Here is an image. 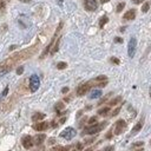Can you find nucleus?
Segmentation results:
<instances>
[{
    "label": "nucleus",
    "mask_w": 151,
    "mask_h": 151,
    "mask_svg": "<svg viewBox=\"0 0 151 151\" xmlns=\"http://www.w3.org/2000/svg\"><path fill=\"white\" fill-rule=\"evenodd\" d=\"M107 125V122H101V123H96V124H92L90 126H87L85 130H84V134H96L98 132H100L105 126Z\"/></svg>",
    "instance_id": "f257e3e1"
},
{
    "label": "nucleus",
    "mask_w": 151,
    "mask_h": 151,
    "mask_svg": "<svg viewBox=\"0 0 151 151\" xmlns=\"http://www.w3.org/2000/svg\"><path fill=\"white\" fill-rule=\"evenodd\" d=\"M39 86H40L39 77L37 74L31 76V78H29V90H31V92H35L39 88Z\"/></svg>",
    "instance_id": "f03ea898"
},
{
    "label": "nucleus",
    "mask_w": 151,
    "mask_h": 151,
    "mask_svg": "<svg viewBox=\"0 0 151 151\" xmlns=\"http://www.w3.org/2000/svg\"><path fill=\"white\" fill-rule=\"evenodd\" d=\"M76 134H77V132H76V130L73 127H66V129H64L61 131L60 137L65 138L66 140H71L73 137H76Z\"/></svg>",
    "instance_id": "7ed1b4c3"
},
{
    "label": "nucleus",
    "mask_w": 151,
    "mask_h": 151,
    "mask_svg": "<svg viewBox=\"0 0 151 151\" xmlns=\"http://www.w3.org/2000/svg\"><path fill=\"white\" fill-rule=\"evenodd\" d=\"M136 46H137V40H136V38L132 37L129 41V45H127V54L130 58H133L134 52H136Z\"/></svg>",
    "instance_id": "20e7f679"
},
{
    "label": "nucleus",
    "mask_w": 151,
    "mask_h": 151,
    "mask_svg": "<svg viewBox=\"0 0 151 151\" xmlns=\"http://www.w3.org/2000/svg\"><path fill=\"white\" fill-rule=\"evenodd\" d=\"M126 122L124 119H119L116 122V125H114V134H120L125 129H126Z\"/></svg>",
    "instance_id": "39448f33"
},
{
    "label": "nucleus",
    "mask_w": 151,
    "mask_h": 151,
    "mask_svg": "<svg viewBox=\"0 0 151 151\" xmlns=\"http://www.w3.org/2000/svg\"><path fill=\"white\" fill-rule=\"evenodd\" d=\"M84 7L86 11L93 12L98 8V2L97 0H84Z\"/></svg>",
    "instance_id": "423d86ee"
},
{
    "label": "nucleus",
    "mask_w": 151,
    "mask_h": 151,
    "mask_svg": "<svg viewBox=\"0 0 151 151\" xmlns=\"http://www.w3.org/2000/svg\"><path fill=\"white\" fill-rule=\"evenodd\" d=\"M91 86H92V84H91V81H88V83H85V84H83V85H80L78 88H77V96H84V94H86L87 93V91L91 88Z\"/></svg>",
    "instance_id": "0eeeda50"
},
{
    "label": "nucleus",
    "mask_w": 151,
    "mask_h": 151,
    "mask_svg": "<svg viewBox=\"0 0 151 151\" xmlns=\"http://www.w3.org/2000/svg\"><path fill=\"white\" fill-rule=\"evenodd\" d=\"M21 143H22V146L25 149H31L33 146V144H34L33 138L31 136H24L22 139H21Z\"/></svg>",
    "instance_id": "6e6552de"
},
{
    "label": "nucleus",
    "mask_w": 151,
    "mask_h": 151,
    "mask_svg": "<svg viewBox=\"0 0 151 151\" xmlns=\"http://www.w3.org/2000/svg\"><path fill=\"white\" fill-rule=\"evenodd\" d=\"M48 126H50V124L47 122H39V123H35L33 125V129L35 131H44V130L48 129Z\"/></svg>",
    "instance_id": "1a4fd4ad"
},
{
    "label": "nucleus",
    "mask_w": 151,
    "mask_h": 151,
    "mask_svg": "<svg viewBox=\"0 0 151 151\" xmlns=\"http://www.w3.org/2000/svg\"><path fill=\"white\" fill-rule=\"evenodd\" d=\"M136 9H133V8H131V9H129L127 12H125V14L123 15V18L125 19V20H133L134 18H136Z\"/></svg>",
    "instance_id": "9d476101"
},
{
    "label": "nucleus",
    "mask_w": 151,
    "mask_h": 151,
    "mask_svg": "<svg viewBox=\"0 0 151 151\" xmlns=\"http://www.w3.org/2000/svg\"><path fill=\"white\" fill-rule=\"evenodd\" d=\"M143 124H144V118H142L134 126H133V129L131 130V134L133 136V134H136V133H138L140 130H142V127H143Z\"/></svg>",
    "instance_id": "9b49d317"
},
{
    "label": "nucleus",
    "mask_w": 151,
    "mask_h": 151,
    "mask_svg": "<svg viewBox=\"0 0 151 151\" xmlns=\"http://www.w3.org/2000/svg\"><path fill=\"white\" fill-rule=\"evenodd\" d=\"M45 138H46V136H45L44 133H39V134L34 136L33 142H34V144H35V145H40V144H41V143L45 140Z\"/></svg>",
    "instance_id": "f8f14e48"
},
{
    "label": "nucleus",
    "mask_w": 151,
    "mask_h": 151,
    "mask_svg": "<svg viewBox=\"0 0 151 151\" xmlns=\"http://www.w3.org/2000/svg\"><path fill=\"white\" fill-rule=\"evenodd\" d=\"M100 96H101V91L100 90H93V91H91L90 98L91 99H96V98H99Z\"/></svg>",
    "instance_id": "ddd939ff"
},
{
    "label": "nucleus",
    "mask_w": 151,
    "mask_h": 151,
    "mask_svg": "<svg viewBox=\"0 0 151 151\" xmlns=\"http://www.w3.org/2000/svg\"><path fill=\"white\" fill-rule=\"evenodd\" d=\"M44 118H45V113H40V112L34 113V114L32 116V120H33V122H38V120L44 119Z\"/></svg>",
    "instance_id": "4468645a"
},
{
    "label": "nucleus",
    "mask_w": 151,
    "mask_h": 151,
    "mask_svg": "<svg viewBox=\"0 0 151 151\" xmlns=\"http://www.w3.org/2000/svg\"><path fill=\"white\" fill-rule=\"evenodd\" d=\"M109 112H110V106H105V107L98 110V114L99 116H106Z\"/></svg>",
    "instance_id": "2eb2a0df"
},
{
    "label": "nucleus",
    "mask_w": 151,
    "mask_h": 151,
    "mask_svg": "<svg viewBox=\"0 0 151 151\" xmlns=\"http://www.w3.org/2000/svg\"><path fill=\"white\" fill-rule=\"evenodd\" d=\"M59 42H60V39L58 38L57 40H55V42H54V45H53V47L51 48V54H54L58 50H59Z\"/></svg>",
    "instance_id": "dca6fc26"
},
{
    "label": "nucleus",
    "mask_w": 151,
    "mask_h": 151,
    "mask_svg": "<svg viewBox=\"0 0 151 151\" xmlns=\"http://www.w3.org/2000/svg\"><path fill=\"white\" fill-rule=\"evenodd\" d=\"M150 6H151L150 1H145V2L142 5V12H143V13H146V12H149V9H150Z\"/></svg>",
    "instance_id": "f3484780"
},
{
    "label": "nucleus",
    "mask_w": 151,
    "mask_h": 151,
    "mask_svg": "<svg viewBox=\"0 0 151 151\" xmlns=\"http://www.w3.org/2000/svg\"><path fill=\"white\" fill-rule=\"evenodd\" d=\"M107 21H109V18H107L106 15H103V17L100 18V20H99V27H100V28H103Z\"/></svg>",
    "instance_id": "a211bd4d"
},
{
    "label": "nucleus",
    "mask_w": 151,
    "mask_h": 151,
    "mask_svg": "<svg viewBox=\"0 0 151 151\" xmlns=\"http://www.w3.org/2000/svg\"><path fill=\"white\" fill-rule=\"evenodd\" d=\"M120 100H122V97H120V96H118V97L113 98L112 100H110V103H109V106H114V105H117V104H118Z\"/></svg>",
    "instance_id": "6ab92c4d"
},
{
    "label": "nucleus",
    "mask_w": 151,
    "mask_h": 151,
    "mask_svg": "<svg viewBox=\"0 0 151 151\" xmlns=\"http://www.w3.org/2000/svg\"><path fill=\"white\" fill-rule=\"evenodd\" d=\"M124 7H125V2H119V4L117 5V7H116V11L119 13V12H122V11L124 9Z\"/></svg>",
    "instance_id": "aec40b11"
},
{
    "label": "nucleus",
    "mask_w": 151,
    "mask_h": 151,
    "mask_svg": "<svg viewBox=\"0 0 151 151\" xmlns=\"http://www.w3.org/2000/svg\"><path fill=\"white\" fill-rule=\"evenodd\" d=\"M66 67H67V64L64 63V61H60V63L57 64V68H58V70H64V68H66Z\"/></svg>",
    "instance_id": "412c9836"
},
{
    "label": "nucleus",
    "mask_w": 151,
    "mask_h": 151,
    "mask_svg": "<svg viewBox=\"0 0 151 151\" xmlns=\"http://www.w3.org/2000/svg\"><path fill=\"white\" fill-rule=\"evenodd\" d=\"M68 147H65V146H55L52 149V151H67Z\"/></svg>",
    "instance_id": "4be33fe9"
},
{
    "label": "nucleus",
    "mask_w": 151,
    "mask_h": 151,
    "mask_svg": "<svg viewBox=\"0 0 151 151\" xmlns=\"http://www.w3.org/2000/svg\"><path fill=\"white\" fill-rule=\"evenodd\" d=\"M54 109H55V111H60V110L64 109V104H63L61 101H59V103L55 104V107H54Z\"/></svg>",
    "instance_id": "5701e85b"
},
{
    "label": "nucleus",
    "mask_w": 151,
    "mask_h": 151,
    "mask_svg": "<svg viewBox=\"0 0 151 151\" xmlns=\"http://www.w3.org/2000/svg\"><path fill=\"white\" fill-rule=\"evenodd\" d=\"M96 123H97V117H96V116H93V117H91V118L88 119V124H90V125L96 124Z\"/></svg>",
    "instance_id": "b1692460"
},
{
    "label": "nucleus",
    "mask_w": 151,
    "mask_h": 151,
    "mask_svg": "<svg viewBox=\"0 0 151 151\" xmlns=\"http://www.w3.org/2000/svg\"><path fill=\"white\" fill-rule=\"evenodd\" d=\"M103 151H114V146H112V145H109V146L104 147V150H103Z\"/></svg>",
    "instance_id": "393cba45"
},
{
    "label": "nucleus",
    "mask_w": 151,
    "mask_h": 151,
    "mask_svg": "<svg viewBox=\"0 0 151 151\" xmlns=\"http://www.w3.org/2000/svg\"><path fill=\"white\" fill-rule=\"evenodd\" d=\"M119 111H120V106H119V107H117V109H116V110H114V111L112 112V114H111V116H112V117H114V116H117V114L119 113Z\"/></svg>",
    "instance_id": "a878e982"
},
{
    "label": "nucleus",
    "mask_w": 151,
    "mask_h": 151,
    "mask_svg": "<svg viewBox=\"0 0 151 151\" xmlns=\"http://www.w3.org/2000/svg\"><path fill=\"white\" fill-rule=\"evenodd\" d=\"M24 72V67L22 66H19L18 68H17V74H21Z\"/></svg>",
    "instance_id": "bb28decb"
},
{
    "label": "nucleus",
    "mask_w": 151,
    "mask_h": 151,
    "mask_svg": "<svg viewBox=\"0 0 151 151\" xmlns=\"http://www.w3.org/2000/svg\"><path fill=\"white\" fill-rule=\"evenodd\" d=\"M110 60H111L113 64H119V59H117V58H114V57H112Z\"/></svg>",
    "instance_id": "cd10ccee"
},
{
    "label": "nucleus",
    "mask_w": 151,
    "mask_h": 151,
    "mask_svg": "<svg viewBox=\"0 0 151 151\" xmlns=\"http://www.w3.org/2000/svg\"><path fill=\"white\" fill-rule=\"evenodd\" d=\"M93 140H94V137H93V138H90V139H86V140H85V143H86V144H91Z\"/></svg>",
    "instance_id": "c85d7f7f"
},
{
    "label": "nucleus",
    "mask_w": 151,
    "mask_h": 151,
    "mask_svg": "<svg viewBox=\"0 0 151 151\" xmlns=\"http://www.w3.org/2000/svg\"><path fill=\"white\" fill-rule=\"evenodd\" d=\"M7 92H8V87H6V88L4 90V92H2V94H1V97H5V96L7 94Z\"/></svg>",
    "instance_id": "c756f323"
},
{
    "label": "nucleus",
    "mask_w": 151,
    "mask_h": 151,
    "mask_svg": "<svg viewBox=\"0 0 151 151\" xmlns=\"http://www.w3.org/2000/svg\"><path fill=\"white\" fill-rule=\"evenodd\" d=\"M114 41H116V42H123V39L117 37V38H114Z\"/></svg>",
    "instance_id": "7c9ffc66"
},
{
    "label": "nucleus",
    "mask_w": 151,
    "mask_h": 151,
    "mask_svg": "<svg viewBox=\"0 0 151 151\" xmlns=\"http://www.w3.org/2000/svg\"><path fill=\"white\" fill-rule=\"evenodd\" d=\"M61 92H63V93H67V92H68V87H64V88L61 90Z\"/></svg>",
    "instance_id": "2f4dec72"
},
{
    "label": "nucleus",
    "mask_w": 151,
    "mask_h": 151,
    "mask_svg": "<svg viewBox=\"0 0 151 151\" xmlns=\"http://www.w3.org/2000/svg\"><path fill=\"white\" fill-rule=\"evenodd\" d=\"M140 145H143V142H138V143L133 144V146H140Z\"/></svg>",
    "instance_id": "473e14b6"
},
{
    "label": "nucleus",
    "mask_w": 151,
    "mask_h": 151,
    "mask_svg": "<svg viewBox=\"0 0 151 151\" xmlns=\"http://www.w3.org/2000/svg\"><path fill=\"white\" fill-rule=\"evenodd\" d=\"M133 1V4H142L144 0H132Z\"/></svg>",
    "instance_id": "72a5a7b5"
},
{
    "label": "nucleus",
    "mask_w": 151,
    "mask_h": 151,
    "mask_svg": "<svg viewBox=\"0 0 151 151\" xmlns=\"http://www.w3.org/2000/svg\"><path fill=\"white\" fill-rule=\"evenodd\" d=\"M77 149H79V150H81V149H83V144H80V143H78V144H77Z\"/></svg>",
    "instance_id": "f704fd0d"
},
{
    "label": "nucleus",
    "mask_w": 151,
    "mask_h": 151,
    "mask_svg": "<svg viewBox=\"0 0 151 151\" xmlns=\"http://www.w3.org/2000/svg\"><path fill=\"white\" fill-rule=\"evenodd\" d=\"M111 137H112V133H111V131H110V132L106 134V138H111Z\"/></svg>",
    "instance_id": "c9c22d12"
},
{
    "label": "nucleus",
    "mask_w": 151,
    "mask_h": 151,
    "mask_svg": "<svg viewBox=\"0 0 151 151\" xmlns=\"http://www.w3.org/2000/svg\"><path fill=\"white\" fill-rule=\"evenodd\" d=\"M100 2L101 4H106V2H109V0H100Z\"/></svg>",
    "instance_id": "e433bc0d"
},
{
    "label": "nucleus",
    "mask_w": 151,
    "mask_h": 151,
    "mask_svg": "<svg viewBox=\"0 0 151 151\" xmlns=\"http://www.w3.org/2000/svg\"><path fill=\"white\" fill-rule=\"evenodd\" d=\"M65 120H66V118H61V119H60V123H64Z\"/></svg>",
    "instance_id": "4c0bfd02"
},
{
    "label": "nucleus",
    "mask_w": 151,
    "mask_h": 151,
    "mask_svg": "<svg viewBox=\"0 0 151 151\" xmlns=\"http://www.w3.org/2000/svg\"><path fill=\"white\" fill-rule=\"evenodd\" d=\"M48 143H51V144H52V143H54V139H53V138H51V139H50V142H48Z\"/></svg>",
    "instance_id": "58836bf2"
},
{
    "label": "nucleus",
    "mask_w": 151,
    "mask_h": 151,
    "mask_svg": "<svg viewBox=\"0 0 151 151\" xmlns=\"http://www.w3.org/2000/svg\"><path fill=\"white\" fill-rule=\"evenodd\" d=\"M85 151H92V149H91V147H88V149H86Z\"/></svg>",
    "instance_id": "ea45409f"
},
{
    "label": "nucleus",
    "mask_w": 151,
    "mask_h": 151,
    "mask_svg": "<svg viewBox=\"0 0 151 151\" xmlns=\"http://www.w3.org/2000/svg\"><path fill=\"white\" fill-rule=\"evenodd\" d=\"M72 151H77V150H72Z\"/></svg>",
    "instance_id": "a19ab883"
},
{
    "label": "nucleus",
    "mask_w": 151,
    "mask_h": 151,
    "mask_svg": "<svg viewBox=\"0 0 151 151\" xmlns=\"http://www.w3.org/2000/svg\"><path fill=\"white\" fill-rule=\"evenodd\" d=\"M150 145H151V140H150Z\"/></svg>",
    "instance_id": "79ce46f5"
},
{
    "label": "nucleus",
    "mask_w": 151,
    "mask_h": 151,
    "mask_svg": "<svg viewBox=\"0 0 151 151\" xmlns=\"http://www.w3.org/2000/svg\"><path fill=\"white\" fill-rule=\"evenodd\" d=\"M99 151H103V150H99Z\"/></svg>",
    "instance_id": "37998d69"
}]
</instances>
